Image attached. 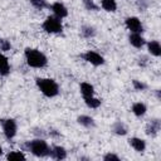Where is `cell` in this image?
<instances>
[{
	"instance_id": "obj_13",
	"label": "cell",
	"mask_w": 161,
	"mask_h": 161,
	"mask_svg": "<svg viewBox=\"0 0 161 161\" xmlns=\"http://www.w3.org/2000/svg\"><path fill=\"white\" fill-rule=\"evenodd\" d=\"M147 50L151 55L153 57H160L161 55V45H160V42L158 40H150L147 43Z\"/></svg>"
},
{
	"instance_id": "obj_27",
	"label": "cell",
	"mask_w": 161,
	"mask_h": 161,
	"mask_svg": "<svg viewBox=\"0 0 161 161\" xmlns=\"http://www.w3.org/2000/svg\"><path fill=\"white\" fill-rule=\"evenodd\" d=\"M103 160H104V161H119V156H117L116 153L108 152V153H106V155L103 156Z\"/></svg>"
},
{
	"instance_id": "obj_6",
	"label": "cell",
	"mask_w": 161,
	"mask_h": 161,
	"mask_svg": "<svg viewBox=\"0 0 161 161\" xmlns=\"http://www.w3.org/2000/svg\"><path fill=\"white\" fill-rule=\"evenodd\" d=\"M82 58L87 62V63H89V64H92V65H94V67H99V65H103L104 64V58H103V55H101L98 52H96V50H87L86 53H83L82 54Z\"/></svg>"
},
{
	"instance_id": "obj_11",
	"label": "cell",
	"mask_w": 161,
	"mask_h": 161,
	"mask_svg": "<svg viewBox=\"0 0 161 161\" xmlns=\"http://www.w3.org/2000/svg\"><path fill=\"white\" fill-rule=\"evenodd\" d=\"M128 42H130V44H131L133 48H136V49H141V48L146 44L145 38H143L140 33H131V34L128 35Z\"/></svg>"
},
{
	"instance_id": "obj_24",
	"label": "cell",
	"mask_w": 161,
	"mask_h": 161,
	"mask_svg": "<svg viewBox=\"0 0 161 161\" xmlns=\"http://www.w3.org/2000/svg\"><path fill=\"white\" fill-rule=\"evenodd\" d=\"M83 5L89 11H98V9H99V6L94 3V0H83Z\"/></svg>"
},
{
	"instance_id": "obj_25",
	"label": "cell",
	"mask_w": 161,
	"mask_h": 161,
	"mask_svg": "<svg viewBox=\"0 0 161 161\" xmlns=\"http://www.w3.org/2000/svg\"><path fill=\"white\" fill-rule=\"evenodd\" d=\"M132 86H133L135 91H145V89L147 88L146 83H143V82H141V80H138V79H133V80H132Z\"/></svg>"
},
{
	"instance_id": "obj_12",
	"label": "cell",
	"mask_w": 161,
	"mask_h": 161,
	"mask_svg": "<svg viewBox=\"0 0 161 161\" xmlns=\"http://www.w3.org/2000/svg\"><path fill=\"white\" fill-rule=\"evenodd\" d=\"M128 143L137 152H143L146 150V146H147L146 145V141L142 140V138H140V137H131L128 140Z\"/></svg>"
},
{
	"instance_id": "obj_9",
	"label": "cell",
	"mask_w": 161,
	"mask_h": 161,
	"mask_svg": "<svg viewBox=\"0 0 161 161\" xmlns=\"http://www.w3.org/2000/svg\"><path fill=\"white\" fill-rule=\"evenodd\" d=\"M160 128H161V122L158 118H152L151 121H148V123L146 125V135L151 136V137H155L157 136V133L160 132Z\"/></svg>"
},
{
	"instance_id": "obj_4",
	"label": "cell",
	"mask_w": 161,
	"mask_h": 161,
	"mask_svg": "<svg viewBox=\"0 0 161 161\" xmlns=\"http://www.w3.org/2000/svg\"><path fill=\"white\" fill-rule=\"evenodd\" d=\"M42 28L48 34H60L63 31V23H62V19L54 15H50L45 18V20L42 24Z\"/></svg>"
},
{
	"instance_id": "obj_1",
	"label": "cell",
	"mask_w": 161,
	"mask_h": 161,
	"mask_svg": "<svg viewBox=\"0 0 161 161\" xmlns=\"http://www.w3.org/2000/svg\"><path fill=\"white\" fill-rule=\"evenodd\" d=\"M24 57H25V62L30 68H44L48 64V58L47 55L40 52L39 49L35 48H26L24 50Z\"/></svg>"
},
{
	"instance_id": "obj_26",
	"label": "cell",
	"mask_w": 161,
	"mask_h": 161,
	"mask_svg": "<svg viewBox=\"0 0 161 161\" xmlns=\"http://www.w3.org/2000/svg\"><path fill=\"white\" fill-rule=\"evenodd\" d=\"M11 49V43L8 39H0V50L1 52H8Z\"/></svg>"
},
{
	"instance_id": "obj_8",
	"label": "cell",
	"mask_w": 161,
	"mask_h": 161,
	"mask_svg": "<svg viewBox=\"0 0 161 161\" xmlns=\"http://www.w3.org/2000/svg\"><path fill=\"white\" fill-rule=\"evenodd\" d=\"M49 8L52 9L53 15L57 16V18H59V19H64L65 16H68V9H67V6H65L63 3H60V1L53 3L52 5H49Z\"/></svg>"
},
{
	"instance_id": "obj_23",
	"label": "cell",
	"mask_w": 161,
	"mask_h": 161,
	"mask_svg": "<svg viewBox=\"0 0 161 161\" xmlns=\"http://www.w3.org/2000/svg\"><path fill=\"white\" fill-rule=\"evenodd\" d=\"M29 1L38 10H43L45 8H49V4L47 3V0H29Z\"/></svg>"
},
{
	"instance_id": "obj_16",
	"label": "cell",
	"mask_w": 161,
	"mask_h": 161,
	"mask_svg": "<svg viewBox=\"0 0 161 161\" xmlns=\"http://www.w3.org/2000/svg\"><path fill=\"white\" fill-rule=\"evenodd\" d=\"M112 132L117 136H126L127 132H128V128L127 126L121 122V121H116L113 125H112Z\"/></svg>"
},
{
	"instance_id": "obj_15",
	"label": "cell",
	"mask_w": 161,
	"mask_h": 161,
	"mask_svg": "<svg viewBox=\"0 0 161 161\" xmlns=\"http://www.w3.org/2000/svg\"><path fill=\"white\" fill-rule=\"evenodd\" d=\"M77 122H78L80 126L86 127V128H93V127L96 126V121H94L91 116H87V114H80V116H78V117H77Z\"/></svg>"
},
{
	"instance_id": "obj_5",
	"label": "cell",
	"mask_w": 161,
	"mask_h": 161,
	"mask_svg": "<svg viewBox=\"0 0 161 161\" xmlns=\"http://www.w3.org/2000/svg\"><path fill=\"white\" fill-rule=\"evenodd\" d=\"M1 122V127H3V133L5 136L6 140H13L16 136L18 132V123L14 118H4L0 121Z\"/></svg>"
},
{
	"instance_id": "obj_7",
	"label": "cell",
	"mask_w": 161,
	"mask_h": 161,
	"mask_svg": "<svg viewBox=\"0 0 161 161\" xmlns=\"http://www.w3.org/2000/svg\"><path fill=\"white\" fill-rule=\"evenodd\" d=\"M125 25L130 30V33H140L141 34L143 31V25H142L141 20L137 16H128V18H126Z\"/></svg>"
},
{
	"instance_id": "obj_19",
	"label": "cell",
	"mask_w": 161,
	"mask_h": 161,
	"mask_svg": "<svg viewBox=\"0 0 161 161\" xmlns=\"http://www.w3.org/2000/svg\"><path fill=\"white\" fill-rule=\"evenodd\" d=\"M101 8L108 13H114L117 10L116 0H101Z\"/></svg>"
},
{
	"instance_id": "obj_14",
	"label": "cell",
	"mask_w": 161,
	"mask_h": 161,
	"mask_svg": "<svg viewBox=\"0 0 161 161\" xmlns=\"http://www.w3.org/2000/svg\"><path fill=\"white\" fill-rule=\"evenodd\" d=\"M132 113L136 116V117H142L146 114L147 112V106L143 103V102H135L132 104V108H131Z\"/></svg>"
},
{
	"instance_id": "obj_3",
	"label": "cell",
	"mask_w": 161,
	"mask_h": 161,
	"mask_svg": "<svg viewBox=\"0 0 161 161\" xmlns=\"http://www.w3.org/2000/svg\"><path fill=\"white\" fill-rule=\"evenodd\" d=\"M35 84L47 98H54L59 94V84L53 78H35Z\"/></svg>"
},
{
	"instance_id": "obj_10",
	"label": "cell",
	"mask_w": 161,
	"mask_h": 161,
	"mask_svg": "<svg viewBox=\"0 0 161 161\" xmlns=\"http://www.w3.org/2000/svg\"><path fill=\"white\" fill-rule=\"evenodd\" d=\"M49 156L54 160H64L67 157V150L63 146H59V145L52 146L50 150H49Z\"/></svg>"
},
{
	"instance_id": "obj_2",
	"label": "cell",
	"mask_w": 161,
	"mask_h": 161,
	"mask_svg": "<svg viewBox=\"0 0 161 161\" xmlns=\"http://www.w3.org/2000/svg\"><path fill=\"white\" fill-rule=\"evenodd\" d=\"M25 151H29L30 153H33L36 157H47L49 156V145L45 140L43 138H34L31 141H26L25 143H23L21 146Z\"/></svg>"
},
{
	"instance_id": "obj_20",
	"label": "cell",
	"mask_w": 161,
	"mask_h": 161,
	"mask_svg": "<svg viewBox=\"0 0 161 161\" xmlns=\"http://www.w3.org/2000/svg\"><path fill=\"white\" fill-rule=\"evenodd\" d=\"M80 34L83 38H87V39H91L96 35V28L92 26V25H82L80 28Z\"/></svg>"
},
{
	"instance_id": "obj_17",
	"label": "cell",
	"mask_w": 161,
	"mask_h": 161,
	"mask_svg": "<svg viewBox=\"0 0 161 161\" xmlns=\"http://www.w3.org/2000/svg\"><path fill=\"white\" fill-rule=\"evenodd\" d=\"M9 73H10V63L8 60V57L0 53V75L5 77Z\"/></svg>"
},
{
	"instance_id": "obj_18",
	"label": "cell",
	"mask_w": 161,
	"mask_h": 161,
	"mask_svg": "<svg viewBox=\"0 0 161 161\" xmlns=\"http://www.w3.org/2000/svg\"><path fill=\"white\" fill-rule=\"evenodd\" d=\"M79 91H80L83 98H84V97L94 96V87H93L91 83H88V82H82L80 86H79Z\"/></svg>"
},
{
	"instance_id": "obj_22",
	"label": "cell",
	"mask_w": 161,
	"mask_h": 161,
	"mask_svg": "<svg viewBox=\"0 0 161 161\" xmlns=\"http://www.w3.org/2000/svg\"><path fill=\"white\" fill-rule=\"evenodd\" d=\"M25 155L21 151H10L6 155V160H25Z\"/></svg>"
},
{
	"instance_id": "obj_28",
	"label": "cell",
	"mask_w": 161,
	"mask_h": 161,
	"mask_svg": "<svg viewBox=\"0 0 161 161\" xmlns=\"http://www.w3.org/2000/svg\"><path fill=\"white\" fill-rule=\"evenodd\" d=\"M1 155H3V148H1V146H0V157H1Z\"/></svg>"
},
{
	"instance_id": "obj_21",
	"label": "cell",
	"mask_w": 161,
	"mask_h": 161,
	"mask_svg": "<svg viewBox=\"0 0 161 161\" xmlns=\"http://www.w3.org/2000/svg\"><path fill=\"white\" fill-rule=\"evenodd\" d=\"M84 103L87 104V107L89 108H98L101 104H102V101L99 98H96L94 96H91V97H84Z\"/></svg>"
}]
</instances>
